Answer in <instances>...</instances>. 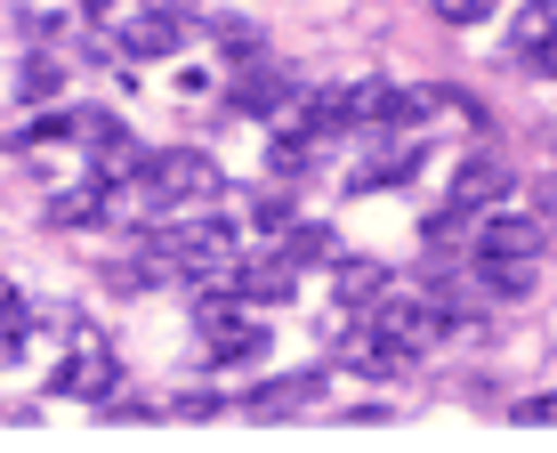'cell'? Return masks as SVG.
<instances>
[{
	"instance_id": "cell-1",
	"label": "cell",
	"mask_w": 557,
	"mask_h": 453,
	"mask_svg": "<svg viewBox=\"0 0 557 453\" xmlns=\"http://www.w3.org/2000/svg\"><path fill=\"white\" fill-rule=\"evenodd\" d=\"M49 389L106 405V396L122 389V348H113L98 325H73V340H65V356H57V381H49Z\"/></svg>"
},
{
	"instance_id": "cell-25",
	"label": "cell",
	"mask_w": 557,
	"mask_h": 453,
	"mask_svg": "<svg viewBox=\"0 0 557 453\" xmlns=\"http://www.w3.org/2000/svg\"><path fill=\"white\" fill-rule=\"evenodd\" d=\"M170 413H178V421H210V413H219V396H178Z\"/></svg>"
},
{
	"instance_id": "cell-8",
	"label": "cell",
	"mask_w": 557,
	"mask_h": 453,
	"mask_svg": "<svg viewBox=\"0 0 557 453\" xmlns=\"http://www.w3.org/2000/svg\"><path fill=\"white\" fill-rule=\"evenodd\" d=\"M170 243H178L186 276H202V268H226V259H235V226H226V219H186Z\"/></svg>"
},
{
	"instance_id": "cell-4",
	"label": "cell",
	"mask_w": 557,
	"mask_h": 453,
	"mask_svg": "<svg viewBox=\"0 0 557 453\" xmlns=\"http://www.w3.org/2000/svg\"><path fill=\"white\" fill-rule=\"evenodd\" d=\"M542 243H549V219H493L485 235H476V259H485V276L493 268H533Z\"/></svg>"
},
{
	"instance_id": "cell-27",
	"label": "cell",
	"mask_w": 557,
	"mask_h": 453,
	"mask_svg": "<svg viewBox=\"0 0 557 453\" xmlns=\"http://www.w3.org/2000/svg\"><path fill=\"white\" fill-rule=\"evenodd\" d=\"M146 9H162V16H186V9H195V0H146Z\"/></svg>"
},
{
	"instance_id": "cell-7",
	"label": "cell",
	"mask_w": 557,
	"mask_h": 453,
	"mask_svg": "<svg viewBox=\"0 0 557 453\" xmlns=\"http://www.w3.org/2000/svg\"><path fill=\"white\" fill-rule=\"evenodd\" d=\"M170 276H186L178 243H138V252H122V259L106 268L113 292H153V283H170Z\"/></svg>"
},
{
	"instance_id": "cell-23",
	"label": "cell",
	"mask_w": 557,
	"mask_h": 453,
	"mask_svg": "<svg viewBox=\"0 0 557 453\" xmlns=\"http://www.w3.org/2000/svg\"><path fill=\"white\" fill-rule=\"evenodd\" d=\"M517 421H525V429H557V396H525V405H517Z\"/></svg>"
},
{
	"instance_id": "cell-21",
	"label": "cell",
	"mask_w": 557,
	"mask_h": 453,
	"mask_svg": "<svg viewBox=\"0 0 557 453\" xmlns=\"http://www.w3.org/2000/svg\"><path fill=\"white\" fill-rule=\"evenodd\" d=\"M73 138H82V146H106V138H113V113L82 106V113H73Z\"/></svg>"
},
{
	"instance_id": "cell-22",
	"label": "cell",
	"mask_w": 557,
	"mask_h": 453,
	"mask_svg": "<svg viewBox=\"0 0 557 453\" xmlns=\"http://www.w3.org/2000/svg\"><path fill=\"white\" fill-rule=\"evenodd\" d=\"M429 9L445 16V25H485V9H493V0H429Z\"/></svg>"
},
{
	"instance_id": "cell-26",
	"label": "cell",
	"mask_w": 557,
	"mask_h": 453,
	"mask_svg": "<svg viewBox=\"0 0 557 453\" xmlns=\"http://www.w3.org/2000/svg\"><path fill=\"white\" fill-rule=\"evenodd\" d=\"M533 211H542V219L557 226V179H542V186H533Z\"/></svg>"
},
{
	"instance_id": "cell-14",
	"label": "cell",
	"mask_w": 557,
	"mask_h": 453,
	"mask_svg": "<svg viewBox=\"0 0 557 453\" xmlns=\"http://www.w3.org/2000/svg\"><path fill=\"white\" fill-rule=\"evenodd\" d=\"M49 219H57V226H89V219H106V179H89V186H65V195L49 203Z\"/></svg>"
},
{
	"instance_id": "cell-11",
	"label": "cell",
	"mask_w": 557,
	"mask_h": 453,
	"mask_svg": "<svg viewBox=\"0 0 557 453\" xmlns=\"http://www.w3.org/2000/svg\"><path fill=\"white\" fill-rule=\"evenodd\" d=\"M235 292H243V308H283V299L299 292V268H292V259H283V268H251V259H243Z\"/></svg>"
},
{
	"instance_id": "cell-5",
	"label": "cell",
	"mask_w": 557,
	"mask_h": 453,
	"mask_svg": "<svg viewBox=\"0 0 557 453\" xmlns=\"http://www.w3.org/2000/svg\"><path fill=\"white\" fill-rule=\"evenodd\" d=\"M202 356L210 365H259L267 356V325H251V316H235V308L202 316Z\"/></svg>"
},
{
	"instance_id": "cell-24",
	"label": "cell",
	"mask_w": 557,
	"mask_h": 453,
	"mask_svg": "<svg viewBox=\"0 0 557 453\" xmlns=\"http://www.w3.org/2000/svg\"><path fill=\"white\" fill-rule=\"evenodd\" d=\"M525 73H542V82H557V33H549V41L525 57Z\"/></svg>"
},
{
	"instance_id": "cell-18",
	"label": "cell",
	"mask_w": 557,
	"mask_h": 453,
	"mask_svg": "<svg viewBox=\"0 0 557 453\" xmlns=\"http://www.w3.org/2000/svg\"><path fill=\"white\" fill-rule=\"evenodd\" d=\"M146 162H153V155H138L129 138H106V146H98V179H146Z\"/></svg>"
},
{
	"instance_id": "cell-3",
	"label": "cell",
	"mask_w": 557,
	"mask_h": 453,
	"mask_svg": "<svg viewBox=\"0 0 557 453\" xmlns=\"http://www.w3.org/2000/svg\"><path fill=\"white\" fill-rule=\"evenodd\" d=\"M339 365L363 372V381H388V372H405V365H412V348H405L396 332H380L372 316H363V325L339 332Z\"/></svg>"
},
{
	"instance_id": "cell-20",
	"label": "cell",
	"mask_w": 557,
	"mask_h": 453,
	"mask_svg": "<svg viewBox=\"0 0 557 453\" xmlns=\"http://www.w3.org/2000/svg\"><path fill=\"white\" fill-rule=\"evenodd\" d=\"M251 226H267V235H292V226H299V219H292V195H259V203H251Z\"/></svg>"
},
{
	"instance_id": "cell-12",
	"label": "cell",
	"mask_w": 557,
	"mask_h": 453,
	"mask_svg": "<svg viewBox=\"0 0 557 453\" xmlns=\"http://www.w3.org/2000/svg\"><path fill=\"white\" fill-rule=\"evenodd\" d=\"M178 49V16L146 9V16H122V57H170Z\"/></svg>"
},
{
	"instance_id": "cell-10",
	"label": "cell",
	"mask_w": 557,
	"mask_h": 453,
	"mask_svg": "<svg viewBox=\"0 0 557 453\" xmlns=\"http://www.w3.org/2000/svg\"><path fill=\"white\" fill-rule=\"evenodd\" d=\"M283 98H292V73L283 65H267V57H243L235 65V106L243 113H275Z\"/></svg>"
},
{
	"instance_id": "cell-17",
	"label": "cell",
	"mask_w": 557,
	"mask_h": 453,
	"mask_svg": "<svg viewBox=\"0 0 557 453\" xmlns=\"http://www.w3.org/2000/svg\"><path fill=\"white\" fill-rule=\"evenodd\" d=\"M16 89H25L33 106H41V98H57V89H65V65H57L49 49H41V57H25V73H16Z\"/></svg>"
},
{
	"instance_id": "cell-16",
	"label": "cell",
	"mask_w": 557,
	"mask_h": 453,
	"mask_svg": "<svg viewBox=\"0 0 557 453\" xmlns=\"http://www.w3.org/2000/svg\"><path fill=\"white\" fill-rule=\"evenodd\" d=\"M549 33H557V0H533V9H517V25H509V49H517V57H533V49L549 41Z\"/></svg>"
},
{
	"instance_id": "cell-2",
	"label": "cell",
	"mask_w": 557,
	"mask_h": 453,
	"mask_svg": "<svg viewBox=\"0 0 557 453\" xmlns=\"http://www.w3.org/2000/svg\"><path fill=\"white\" fill-rule=\"evenodd\" d=\"M138 195H146V203H202V195H219V162L195 155V146H170V155L146 162Z\"/></svg>"
},
{
	"instance_id": "cell-9",
	"label": "cell",
	"mask_w": 557,
	"mask_h": 453,
	"mask_svg": "<svg viewBox=\"0 0 557 453\" xmlns=\"http://www.w3.org/2000/svg\"><path fill=\"white\" fill-rule=\"evenodd\" d=\"M315 389H323V372H283V381H267L259 396H243V413H251V421H283V413L315 405Z\"/></svg>"
},
{
	"instance_id": "cell-6",
	"label": "cell",
	"mask_w": 557,
	"mask_h": 453,
	"mask_svg": "<svg viewBox=\"0 0 557 453\" xmlns=\"http://www.w3.org/2000/svg\"><path fill=\"white\" fill-rule=\"evenodd\" d=\"M502 195H509V162L502 155H469V162L453 170V195L445 203H453L460 219H476V211H493Z\"/></svg>"
},
{
	"instance_id": "cell-15",
	"label": "cell",
	"mask_w": 557,
	"mask_h": 453,
	"mask_svg": "<svg viewBox=\"0 0 557 453\" xmlns=\"http://www.w3.org/2000/svg\"><path fill=\"white\" fill-rule=\"evenodd\" d=\"M388 268H380V259H339V299H348V308H363V299H380L388 292Z\"/></svg>"
},
{
	"instance_id": "cell-13",
	"label": "cell",
	"mask_w": 557,
	"mask_h": 453,
	"mask_svg": "<svg viewBox=\"0 0 557 453\" xmlns=\"http://www.w3.org/2000/svg\"><path fill=\"white\" fill-rule=\"evenodd\" d=\"M283 259H292V268H332V259H339V235H332V226H292V235H283Z\"/></svg>"
},
{
	"instance_id": "cell-19",
	"label": "cell",
	"mask_w": 557,
	"mask_h": 453,
	"mask_svg": "<svg viewBox=\"0 0 557 453\" xmlns=\"http://www.w3.org/2000/svg\"><path fill=\"white\" fill-rule=\"evenodd\" d=\"M25 332H33V308H25V299H0V365H16Z\"/></svg>"
}]
</instances>
